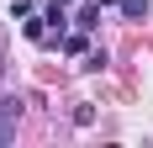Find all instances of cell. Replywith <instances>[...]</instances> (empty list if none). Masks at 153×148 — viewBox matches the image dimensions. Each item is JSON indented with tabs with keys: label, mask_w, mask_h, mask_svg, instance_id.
Wrapping results in <instances>:
<instances>
[{
	"label": "cell",
	"mask_w": 153,
	"mask_h": 148,
	"mask_svg": "<svg viewBox=\"0 0 153 148\" xmlns=\"http://www.w3.org/2000/svg\"><path fill=\"white\" fill-rule=\"evenodd\" d=\"M42 16H48V27H53V32H63V21H69V16H63V5H58V0H53V5H48Z\"/></svg>",
	"instance_id": "cell-4"
},
{
	"label": "cell",
	"mask_w": 153,
	"mask_h": 148,
	"mask_svg": "<svg viewBox=\"0 0 153 148\" xmlns=\"http://www.w3.org/2000/svg\"><path fill=\"white\" fill-rule=\"evenodd\" d=\"M74 21H79V27H85V32H90L95 21H100V0H90V5H79V16H74Z\"/></svg>",
	"instance_id": "cell-2"
},
{
	"label": "cell",
	"mask_w": 153,
	"mask_h": 148,
	"mask_svg": "<svg viewBox=\"0 0 153 148\" xmlns=\"http://www.w3.org/2000/svg\"><path fill=\"white\" fill-rule=\"evenodd\" d=\"M63 53H85V27H79L74 37H63Z\"/></svg>",
	"instance_id": "cell-5"
},
{
	"label": "cell",
	"mask_w": 153,
	"mask_h": 148,
	"mask_svg": "<svg viewBox=\"0 0 153 148\" xmlns=\"http://www.w3.org/2000/svg\"><path fill=\"white\" fill-rule=\"evenodd\" d=\"M122 16L127 21H143V16H148V0H122Z\"/></svg>",
	"instance_id": "cell-3"
},
{
	"label": "cell",
	"mask_w": 153,
	"mask_h": 148,
	"mask_svg": "<svg viewBox=\"0 0 153 148\" xmlns=\"http://www.w3.org/2000/svg\"><path fill=\"white\" fill-rule=\"evenodd\" d=\"M16 122H21V101L16 95H0V148L16 138Z\"/></svg>",
	"instance_id": "cell-1"
},
{
	"label": "cell",
	"mask_w": 153,
	"mask_h": 148,
	"mask_svg": "<svg viewBox=\"0 0 153 148\" xmlns=\"http://www.w3.org/2000/svg\"><path fill=\"white\" fill-rule=\"evenodd\" d=\"M100 5H122V0H100Z\"/></svg>",
	"instance_id": "cell-6"
},
{
	"label": "cell",
	"mask_w": 153,
	"mask_h": 148,
	"mask_svg": "<svg viewBox=\"0 0 153 148\" xmlns=\"http://www.w3.org/2000/svg\"><path fill=\"white\" fill-rule=\"evenodd\" d=\"M58 5H74V0H58Z\"/></svg>",
	"instance_id": "cell-7"
}]
</instances>
